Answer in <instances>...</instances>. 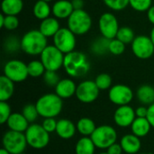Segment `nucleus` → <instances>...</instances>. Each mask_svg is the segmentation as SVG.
Returning <instances> with one entry per match:
<instances>
[{
    "label": "nucleus",
    "mask_w": 154,
    "mask_h": 154,
    "mask_svg": "<svg viewBox=\"0 0 154 154\" xmlns=\"http://www.w3.org/2000/svg\"><path fill=\"white\" fill-rule=\"evenodd\" d=\"M63 68L69 77L74 79L83 78L88 73L90 63L88 57L83 52L73 51L65 54Z\"/></svg>",
    "instance_id": "f257e3e1"
},
{
    "label": "nucleus",
    "mask_w": 154,
    "mask_h": 154,
    "mask_svg": "<svg viewBox=\"0 0 154 154\" xmlns=\"http://www.w3.org/2000/svg\"><path fill=\"white\" fill-rule=\"evenodd\" d=\"M47 39L39 29L30 30L21 38V50L31 56L41 55L42 51L48 46Z\"/></svg>",
    "instance_id": "f03ea898"
},
{
    "label": "nucleus",
    "mask_w": 154,
    "mask_h": 154,
    "mask_svg": "<svg viewBox=\"0 0 154 154\" xmlns=\"http://www.w3.org/2000/svg\"><path fill=\"white\" fill-rule=\"evenodd\" d=\"M39 116L43 118L58 116L63 108V101L56 93H47L42 95L36 102Z\"/></svg>",
    "instance_id": "7ed1b4c3"
},
{
    "label": "nucleus",
    "mask_w": 154,
    "mask_h": 154,
    "mask_svg": "<svg viewBox=\"0 0 154 154\" xmlns=\"http://www.w3.org/2000/svg\"><path fill=\"white\" fill-rule=\"evenodd\" d=\"M67 20V27L78 36L86 34L92 27V18L84 9L74 10Z\"/></svg>",
    "instance_id": "20e7f679"
},
{
    "label": "nucleus",
    "mask_w": 154,
    "mask_h": 154,
    "mask_svg": "<svg viewBox=\"0 0 154 154\" xmlns=\"http://www.w3.org/2000/svg\"><path fill=\"white\" fill-rule=\"evenodd\" d=\"M27 143L30 147L42 150L50 143V134L39 124H32L24 133Z\"/></svg>",
    "instance_id": "39448f33"
},
{
    "label": "nucleus",
    "mask_w": 154,
    "mask_h": 154,
    "mask_svg": "<svg viewBox=\"0 0 154 154\" xmlns=\"http://www.w3.org/2000/svg\"><path fill=\"white\" fill-rule=\"evenodd\" d=\"M90 138L97 148L105 150L116 143L117 133L113 126L103 125L100 126H97Z\"/></svg>",
    "instance_id": "423d86ee"
},
{
    "label": "nucleus",
    "mask_w": 154,
    "mask_h": 154,
    "mask_svg": "<svg viewBox=\"0 0 154 154\" xmlns=\"http://www.w3.org/2000/svg\"><path fill=\"white\" fill-rule=\"evenodd\" d=\"M3 148L10 154H19L24 152L28 145L24 133H19L9 130L5 132L2 138Z\"/></svg>",
    "instance_id": "0eeeda50"
},
{
    "label": "nucleus",
    "mask_w": 154,
    "mask_h": 154,
    "mask_svg": "<svg viewBox=\"0 0 154 154\" xmlns=\"http://www.w3.org/2000/svg\"><path fill=\"white\" fill-rule=\"evenodd\" d=\"M65 54L60 51L54 44L48 45L41 53L40 60L44 65L46 70L58 71L63 67Z\"/></svg>",
    "instance_id": "6e6552de"
},
{
    "label": "nucleus",
    "mask_w": 154,
    "mask_h": 154,
    "mask_svg": "<svg viewBox=\"0 0 154 154\" xmlns=\"http://www.w3.org/2000/svg\"><path fill=\"white\" fill-rule=\"evenodd\" d=\"M3 71L4 75L14 83L23 82L29 77L27 64L20 60H8L5 64Z\"/></svg>",
    "instance_id": "1a4fd4ad"
},
{
    "label": "nucleus",
    "mask_w": 154,
    "mask_h": 154,
    "mask_svg": "<svg viewBox=\"0 0 154 154\" xmlns=\"http://www.w3.org/2000/svg\"><path fill=\"white\" fill-rule=\"evenodd\" d=\"M76 36L68 27H60L58 32L52 37L53 44L64 54H68L75 51L77 43Z\"/></svg>",
    "instance_id": "9d476101"
},
{
    "label": "nucleus",
    "mask_w": 154,
    "mask_h": 154,
    "mask_svg": "<svg viewBox=\"0 0 154 154\" xmlns=\"http://www.w3.org/2000/svg\"><path fill=\"white\" fill-rule=\"evenodd\" d=\"M134 55L140 60H148L154 54V44L150 36L138 35L131 43Z\"/></svg>",
    "instance_id": "9b49d317"
},
{
    "label": "nucleus",
    "mask_w": 154,
    "mask_h": 154,
    "mask_svg": "<svg viewBox=\"0 0 154 154\" xmlns=\"http://www.w3.org/2000/svg\"><path fill=\"white\" fill-rule=\"evenodd\" d=\"M120 26L116 16L110 12L102 14L98 19V29L101 35L108 40L116 37Z\"/></svg>",
    "instance_id": "f8f14e48"
},
{
    "label": "nucleus",
    "mask_w": 154,
    "mask_h": 154,
    "mask_svg": "<svg viewBox=\"0 0 154 154\" xmlns=\"http://www.w3.org/2000/svg\"><path fill=\"white\" fill-rule=\"evenodd\" d=\"M99 92L95 80H84L77 86L75 96L81 103L90 104L97 99Z\"/></svg>",
    "instance_id": "ddd939ff"
},
{
    "label": "nucleus",
    "mask_w": 154,
    "mask_h": 154,
    "mask_svg": "<svg viewBox=\"0 0 154 154\" xmlns=\"http://www.w3.org/2000/svg\"><path fill=\"white\" fill-rule=\"evenodd\" d=\"M109 100L118 106L129 105L134 99V92L130 87L124 84H116L110 88L108 92Z\"/></svg>",
    "instance_id": "4468645a"
},
{
    "label": "nucleus",
    "mask_w": 154,
    "mask_h": 154,
    "mask_svg": "<svg viewBox=\"0 0 154 154\" xmlns=\"http://www.w3.org/2000/svg\"><path fill=\"white\" fill-rule=\"evenodd\" d=\"M135 118V109L129 105L118 106L114 114V121L116 125L123 128L131 126Z\"/></svg>",
    "instance_id": "2eb2a0df"
},
{
    "label": "nucleus",
    "mask_w": 154,
    "mask_h": 154,
    "mask_svg": "<svg viewBox=\"0 0 154 154\" xmlns=\"http://www.w3.org/2000/svg\"><path fill=\"white\" fill-rule=\"evenodd\" d=\"M74 7L70 0H57L51 6V13L57 19H68L73 13Z\"/></svg>",
    "instance_id": "dca6fc26"
},
{
    "label": "nucleus",
    "mask_w": 154,
    "mask_h": 154,
    "mask_svg": "<svg viewBox=\"0 0 154 154\" xmlns=\"http://www.w3.org/2000/svg\"><path fill=\"white\" fill-rule=\"evenodd\" d=\"M77 85L71 79H62L55 87V93L62 99H68L76 95Z\"/></svg>",
    "instance_id": "f3484780"
},
{
    "label": "nucleus",
    "mask_w": 154,
    "mask_h": 154,
    "mask_svg": "<svg viewBox=\"0 0 154 154\" xmlns=\"http://www.w3.org/2000/svg\"><path fill=\"white\" fill-rule=\"evenodd\" d=\"M119 143L121 144L124 152L127 154L139 153L142 147V143L140 138L134 135V134L124 135L121 138Z\"/></svg>",
    "instance_id": "a211bd4d"
},
{
    "label": "nucleus",
    "mask_w": 154,
    "mask_h": 154,
    "mask_svg": "<svg viewBox=\"0 0 154 154\" xmlns=\"http://www.w3.org/2000/svg\"><path fill=\"white\" fill-rule=\"evenodd\" d=\"M77 132V125L69 119H60L58 121L56 134L59 137L64 140L72 138Z\"/></svg>",
    "instance_id": "6ab92c4d"
},
{
    "label": "nucleus",
    "mask_w": 154,
    "mask_h": 154,
    "mask_svg": "<svg viewBox=\"0 0 154 154\" xmlns=\"http://www.w3.org/2000/svg\"><path fill=\"white\" fill-rule=\"evenodd\" d=\"M6 124L9 130L19 133H25L29 127L30 123L26 120L22 113H12Z\"/></svg>",
    "instance_id": "aec40b11"
},
{
    "label": "nucleus",
    "mask_w": 154,
    "mask_h": 154,
    "mask_svg": "<svg viewBox=\"0 0 154 154\" xmlns=\"http://www.w3.org/2000/svg\"><path fill=\"white\" fill-rule=\"evenodd\" d=\"M60 29L59 19L54 16H50L42 21H41L39 30L40 32L47 38L53 37L58 31Z\"/></svg>",
    "instance_id": "412c9836"
},
{
    "label": "nucleus",
    "mask_w": 154,
    "mask_h": 154,
    "mask_svg": "<svg viewBox=\"0 0 154 154\" xmlns=\"http://www.w3.org/2000/svg\"><path fill=\"white\" fill-rule=\"evenodd\" d=\"M130 127L132 130V134L138 136L139 138L145 137L152 128L147 117L145 118L136 117Z\"/></svg>",
    "instance_id": "4be33fe9"
},
{
    "label": "nucleus",
    "mask_w": 154,
    "mask_h": 154,
    "mask_svg": "<svg viewBox=\"0 0 154 154\" xmlns=\"http://www.w3.org/2000/svg\"><path fill=\"white\" fill-rule=\"evenodd\" d=\"M23 9V0H2L1 10L5 15H18Z\"/></svg>",
    "instance_id": "5701e85b"
},
{
    "label": "nucleus",
    "mask_w": 154,
    "mask_h": 154,
    "mask_svg": "<svg viewBox=\"0 0 154 154\" xmlns=\"http://www.w3.org/2000/svg\"><path fill=\"white\" fill-rule=\"evenodd\" d=\"M14 93V82L5 75L0 77V101H8Z\"/></svg>",
    "instance_id": "b1692460"
},
{
    "label": "nucleus",
    "mask_w": 154,
    "mask_h": 154,
    "mask_svg": "<svg viewBox=\"0 0 154 154\" xmlns=\"http://www.w3.org/2000/svg\"><path fill=\"white\" fill-rule=\"evenodd\" d=\"M51 7L49 4V2H46L44 0H38L35 2L32 7V14L35 18L42 21L48 17L51 16Z\"/></svg>",
    "instance_id": "393cba45"
},
{
    "label": "nucleus",
    "mask_w": 154,
    "mask_h": 154,
    "mask_svg": "<svg viewBox=\"0 0 154 154\" xmlns=\"http://www.w3.org/2000/svg\"><path fill=\"white\" fill-rule=\"evenodd\" d=\"M138 100L143 105H152L154 103V88L151 85H142L136 92Z\"/></svg>",
    "instance_id": "a878e982"
},
{
    "label": "nucleus",
    "mask_w": 154,
    "mask_h": 154,
    "mask_svg": "<svg viewBox=\"0 0 154 154\" xmlns=\"http://www.w3.org/2000/svg\"><path fill=\"white\" fill-rule=\"evenodd\" d=\"M96 145L93 141L88 136L81 137L76 143L75 153L76 154H94L96 150Z\"/></svg>",
    "instance_id": "bb28decb"
},
{
    "label": "nucleus",
    "mask_w": 154,
    "mask_h": 154,
    "mask_svg": "<svg viewBox=\"0 0 154 154\" xmlns=\"http://www.w3.org/2000/svg\"><path fill=\"white\" fill-rule=\"evenodd\" d=\"M77 131L82 136H88L90 137L91 134L96 130L97 126L95 122L88 117H82L77 123Z\"/></svg>",
    "instance_id": "cd10ccee"
},
{
    "label": "nucleus",
    "mask_w": 154,
    "mask_h": 154,
    "mask_svg": "<svg viewBox=\"0 0 154 154\" xmlns=\"http://www.w3.org/2000/svg\"><path fill=\"white\" fill-rule=\"evenodd\" d=\"M109 41L105 37H100L92 42L90 45L91 52L97 56H102L109 52Z\"/></svg>",
    "instance_id": "c85d7f7f"
},
{
    "label": "nucleus",
    "mask_w": 154,
    "mask_h": 154,
    "mask_svg": "<svg viewBox=\"0 0 154 154\" xmlns=\"http://www.w3.org/2000/svg\"><path fill=\"white\" fill-rule=\"evenodd\" d=\"M27 68H28L29 77H32V78H40L43 76V74L46 71V69L44 65L42 64V62L41 61V60H31L27 64Z\"/></svg>",
    "instance_id": "c756f323"
},
{
    "label": "nucleus",
    "mask_w": 154,
    "mask_h": 154,
    "mask_svg": "<svg viewBox=\"0 0 154 154\" xmlns=\"http://www.w3.org/2000/svg\"><path fill=\"white\" fill-rule=\"evenodd\" d=\"M19 26V19L16 15H5L3 13L0 14V27L7 31H14Z\"/></svg>",
    "instance_id": "7c9ffc66"
},
{
    "label": "nucleus",
    "mask_w": 154,
    "mask_h": 154,
    "mask_svg": "<svg viewBox=\"0 0 154 154\" xmlns=\"http://www.w3.org/2000/svg\"><path fill=\"white\" fill-rule=\"evenodd\" d=\"M135 37L136 36L134 34V32L131 27L122 26L119 28L116 38H117L118 40H120L121 42H123L126 45V44L132 43Z\"/></svg>",
    "instance_id": "2f4dec72"
},
{
    "label": "nucleus",
    "mask_w": 154,
    "mask_h": 154,
    "mask_svg": "<svg viewBox=\"0 0 154 154\" xmlns=\"http://www.w3.org/2000/svg\"><path fill=\"white\" fill-rule=\"evenodd\" d=\"M4 49L9 53L16 52L17 51L21 50V40L14 35L5 38L4 42Z\"/></svg>",
    "instance_id": "473e14b6"
},
{
    "label": "nucleus",
    "mask_w": 154,
    "mask_h": 154,
    "mask_svg": "<svg viewBox=\"0 0 154 154\" xmlns=\"http://www.w3.org/2000/svg\"><path fill=\"white\" fill-rule=\"evenodd\" d=\"M22 114L26 118V120L31 124H33V122L39 116V113L37 110L36 105H33V104L25 105L22 110Z\"/></svg>",
    "instance_id": "72a5a7b5"
},
{
    "label": "nucleus",
    "mask_w": 154,
    "mask_h": 154,
    "mask_svg": "<svg viewBox=\"0 0 154 154\" xmlns=\"http://www.w3.org/2000/svg\"><path fill=\"white\" fill-rule=\"evenodd\" d=\"M95 82L100 90L110 89V88L112 87V78L107 73L98 74L95 79Z\"/></svg>",
    "instance_id": "f704fd0d"
},
{
    "label": "nucleus",
    "mask_w": 154,
    "mask_h": 154,
    "mask_svg": "<svg viewBox=\"0 0 154 154\" xmlns=\"http://www.w3.org/2000/svg\"><path fill=\"white\" fill-rule=\"evenodd\" d=\"M125 51V44L118 40L117 38H114L109 41V52L115 56L121 55Z\"/></svg>",
    "instance_id": "c9c22d12"
},
{
    "label": "nucleus",
    "mask_w": 154,
    "mask_h": 154,
    "mask_svg": "<svg viewBox=\"0 0 154 154\" xmlns=\"http://www.w3.org/2000/svg\"><path fill=\"white\" fill-rule=\"evenodd\" d=\"M129 5L137 12H147L152 5V0H130Z\"/></svg>",
    "instance_id": "e433bc0d"
},
{
    "label": "nucleus",
    "mask_w": 154,
    "mask_h": 154,
    "mask_svg": "<svg viewBox=\"0 0 154 154\" xmlns=\"http://www.w3.org/2000/svg\"><path fill=\"white\" fill-rule=\"evenodd\" d=\"M130 0H103L104 4L113 11H122L129 5Z\"/></svg>",
    "instance_id": "4c0bfd02"
},
{
    "label": "nucleus",
    "mask_w": 154,
    "mask_h": 154,
    "mask_svg": "<svg viewBox=\"0 0 154 154\" xmlns=\"http://www.w3.org/2000/svg\"><path fill=\"white\" fill-rule=\"evenodd\" d=\"M43 81L48 87H56L59 81L60 80V76L58 75L57 71L52 70H46L43 74Z\"/></svg>",
    "instance_id": "58836bf2"
},
{
    "label": "nucleus",
    "mask_w": 154,
    "mask_h": 154,
    "mask_svg": "<svg viewBox=\"0 0 154 154\" xmlns=\"http://www.w3.org/2000/svg\"><path fill=\"white\" fill-rule=\"evenodd\" d=\"M11 115V106H9L7 101H0V124H6Z\"/></svg>",
    "instance_id": "ea45409f"
},
{
    "label": "nucleus",
    "mask_w": 154,
    "mask_h": 154,
    "mask_svg": "<svg viewBox=\"0 0 154 154\" xmlns=\"http://www.w3.org/2000/svg\"><path fill=\"white\" fill-rule=\"evenodd\" d=\"M57 124H58V121L54 117H50V118H44L42 125L49 134H51V133L56 132Z\"/></svg>",
    "instance_id": "a19ab883"
},
{
    "label": "nucleus",
    "mask_w": 154,
    "mask_h": 154,
    "mask_svg": "<svg viewBox=\"0 0 154 154\" xmlns=\"http://www.w3.org/2000/svg\"><path fill=\"white\" fill-rule=\"evenodd\" d=\"M123 148L120 143H115L111 146H109L106 149V152L108 154H122L123 153Z\"/></svg>",
    "instance_id": "79ce46f5"
},
{
    "label": "nucleus",
    "mask_w": 154,
    "mask_h": 154,
    "mask_svg": "<svg viewBox=\"0 0 154 154\" xmlns=\"http://www.w3.org/2000/svg\"><path fill=\"white\" fill-rule=\"evenodd\" d=\"M148 115V107H146L144 105L138 106L135 109V116L136 117H141V118H145L147 117Z\"/></svg>",
    "instance_id": "37998d69"
},
{
    "label": "nucleus",
    "mask_w": 154,
    "mask_h": 154,
    "mask_svg": "<svg viewBox=\"0 0 154 154\" xmlns=\"http://www.w3.org/2000/svg\"><path fill=\"white\" fill-rule=\"evenodd\" d=\"M147 119L149 120L152 127L154 128V103L148 106V115Z\"/></svg>",
    "instance_id": "c03bdc74"
},
{
    "label": "nucleus",
    "mask_w": 154,
    "mask_h": 154,
    "mask_svg": "<svg viewBox=\"0 0 154 154\" xmlns=\"http://www.w3.org/2000/svg\"><path fill=\"white\" fill-rule=\"evenodd\" d=\"M72 3V5L74 7V10H79L83 9L84 7V0H70Z\"/></svg>",
    "instance_id": "a18cd8bd"
},
{
    "label": "nucleus",
    "mask_w": 154,
    "mask_h": 154,
    "mask_svg": "<svg viewBox=\"0 0 154 154\" xmlns=\"http://www.w3.org/2000/svg\"><path fill=\"white\" fill-rule=\"evenodd\" d=\"M147 18L149 22L154 25V5H152L147 11Z\"/></svg>",
    "instance_id": "49530a36"
},
{
    "label": "nucleus",
    "mask_w": 154,
    "mask_h": 154,
    "mask_svg": "<svg viewBox=\"0 0 154 154\" xmlns=\"http://www.w3.org/2000/svg\"><path fill=\"white\" fill-rule=\"evenodd\" d=\"M150 37H151V39H152V42H153L154 44V27L152 29V31H151Z\"/></svg>",
    "instance_id": "de8ad7c7"
},
{
    "label": "nucleus",
    "mask_w": 154,
    "mask_h": 154,
    "mask_svg": "<svg viewBox=\"0 0 154 154\" xmlns=\"http://www.w3.org/2000/svg\"><path fill=\"white\" fill-rule=\"evenodd\" d=\"M0 154H10V152H8L5 149L2 148V149L0 150Z\"/></svg>",
    "instance_id": "09e8293b"
},
{
    "label": "nucleus",
    "mask_w": 154,
    "mask_h": 154,
    "mask_svg": "<svg viewBox=\"0 0 154 154\" xmlns=\"http://www.w3.org/2000/svg\"><path fill=\"white\" fill-rule=\"evenodd\" d=\"M44 1H46V2H49V3H50V2H51V1H54V0H44Z\"/></svg>",
    "instance_id": "8fccbe9b"
},
{
    "label": "nucleus",
    "mask_w": 154,
    "mask_h": 154,
    "mask_svg": "<svg viewBox=\"0 0 154 154\" xmlns=\"http://www.w3.org/2000/svg\"><path fill=\"white\" fill-rule=\"evenodd\" d=\"M99 154H108V153H107V152H101V153H99Z\"/></svg>",
    "instance_id": "3c124183"
},
{
    "label": "nucleus",
    "mask_w": 154,
    "mask_h": 154,
    "mask_svg": "<svg viewBox=\"0 0 154 154\" xmlns=\"http://www.w3.org/2000/svg\"><path fill=\"white\" fill-rule=\"evenodd\" d=\"M137 154H152V153H137Z\"/></svg>",
    "instance_id": "603ef678"
},
{
    "label": "nucleus",
    "mask_w": 154,
    "mask_h": 154,
    "mask_svg": "<svg viewBox=\"0 0 154 154\" xmlns=\"http://www.w3.org/2000/svg\"><path fill=\"white\" fill-rule=\"evenodd\" d=\"M19 154H26V153H24V152H22V153H19Z\"/></svg>",
    "instance_id": "864d4df0"
}]
</instances>
